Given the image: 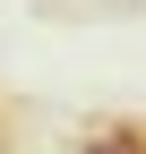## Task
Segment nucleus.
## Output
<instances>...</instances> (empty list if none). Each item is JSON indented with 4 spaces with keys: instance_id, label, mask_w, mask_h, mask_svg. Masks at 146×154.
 Returning a JSON list of instances; mask_svg holds the SVG:
<instances>
[{
    "instance_id": "f257e3e1",
    "label": "nucleus",
    "mask_w": 146,
    "mask_h": 154,
    "mask_svg": "<svg viewBox=\"0 0 146 154\" xmlns=\"http://www.w3.org/2000/svg\"><path fill=\"white\" fill-rule=\"evenodd\" d=\"M78 154H146V128H138V120H103Z\"/></svg>"
}]
</instances>
